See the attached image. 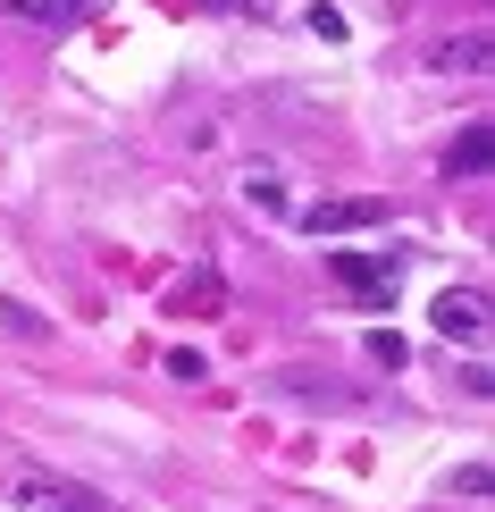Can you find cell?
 I'll use <instances>...</instances> for the list:
<instances>
[{
    "label": "cell",
    "mask_w": 495,
    "mask_h": 512,
    "mask_svg": "<svg viewBox=\"0 0 495 512\" xmlns=\"http://www.w3.org/2000/svg\"><path fill=\"white\" fill-rule=\"evenodd\" d=\"M9 512H118L101 487H84L68 471H42V462H17L9 471Z\"/></svg>",
    "instance_id": "cell-1"
},
{
    "label": "cell",
    "mask_w": 495,
    "mask_h": 512,
    "mask_svg": "<svg viewBox=\"0 0 495 512\" xmlns=\"http://www.w3.org/2000/svg\"><path fill=\"white\" fill-rule=\"evenodd\" d=\"M328 277L344 294H353V303H395V286H403V261H386V252H328Z\"/></svg>",
    "instance_id": "cell-2"
},
{
    "label": "cell",
    "mask_w": 495,
    "mask_h": 512,
    "mask_svg": "<svg viewBox=\"0 0 495 512\" xmlns=\"http://www.w3.org/2000/svg\"><path fill=\"white\" fill-rule=\"evenodd\" d=\"M370 227H386V202H378V194H328V202L303 210V236H319V244H336V236H370Z\"/></svg>",
    "instance_id": "cell-3"
},
{
    "label": "cell",
    "mask_w": 495,
    "mask_h": 512,
    "mask_svg": "<svg viewBox=\"0 0 495 512\" xmlns=\"http://www.w3.org/2000/svg\"><path fill=\"white\" fill-rule=\"evenodd\" d=\"M428 319H437V336H445V345H470V353L487 345V294H479V286H445Z\"/></svg>",
    "instance_id": "cell-4"
},
{
    "label": "cell",
    "mask_w": 495,
    "mask_h": 512,
    "mask_svg": "<svg viewBox=\"0 0 495 512\" xmlns=\"http://www.w3.org/2000/svg\"><path fill=\"white\" fill-rule=\"evenodd\" d=\"M244 202H252V210H269V219H286V210H294V202H286V177H277L269 160H261V168H244Z\"/></svg>",
    "instance_id": "cell-5"
},
{
    "label": "cell",
    "mask_w": 495,
    "mask_h": 512,
    "mask_svg": "<svg viewBox=\"0 0 495 512\" xmlns=\"http://www.w3.org/2000/svg\"><path fill=\"white\" fill-rule=\"evenodd\" d=\"M0 9H9V17H26V26H76V17H84V0H0Z\"/></svg>",
    "instance_id": "cell-6"
},
{
    "label": "cell",
    "mask_w": 495,
    "mask_h": 512,
    "mask_svg": "<svg viewBox=\"0 0 495 512\" xmlns=\"http://www.w3.org/2000/svg\"><path fill=\"white\" fill-rule=\"evenodd\" d=\"M437 68H445V76H454V68H462V76H479V68H487V34H454V42L437 51Z\"/></svg>",
    "instance_id": "cell-7"
},
{
    "label": "cell",
    "mask_w": 495,
    "mask_h": 512,
    "mask_svg": "<svg viewBox=\"0 0 495 512\" xmlns=\"http://www.w3.org/2000/svg\"><path fill=\"white\" fill-rule=\"evenodd\" d=\"M487 152H495V135H487V126H470V135H462V152L445 160V177H487Z\"/></svg>",
    "instance_id": "cell-8"
},
{
    "label": "cell",
    "mask_w": 495,
    "mask_h": 512,
    "mask_svg": "<svg viewBox=\"0 0 495 512\" xmlns=\"http://www.w3.org/2000/svg\"><path fill=\"white\" fill-rule=\"evenodd\" d=\"M177 311H219V277L193 269V286H177Z\"/></svg>",
    "instance_id": "cell-9"
},
{
    "label": "cell",
    "mask_w": 495,
    "mask_h": 512,
    "mask_svg": "<svg viewBox=\"0 0 495 512\" xmlns=\"http://www.w3.org/2000/svg\"><path fill=\"white\" fill-rule=\"evenodd\" d=\"M0 328H9V336H51V319H34L26 303H0Z\"/></svg>",
    "instance_id": "cell-10"
},
{
    "label": "cell",
    "mask_w": 495,
    "mask_h": 512,
    "mask_svg": "<svg viewBox=\"0 0 495 512\" xmlns=\"http://www.w3.org/2000/svg\"><path fill=\"white\" fill-rule=\"evenodd\" d=\"M202 9H235V0H202Z\"/></svg>",
    "instance_id": "cell-11"
}]
</instances>
